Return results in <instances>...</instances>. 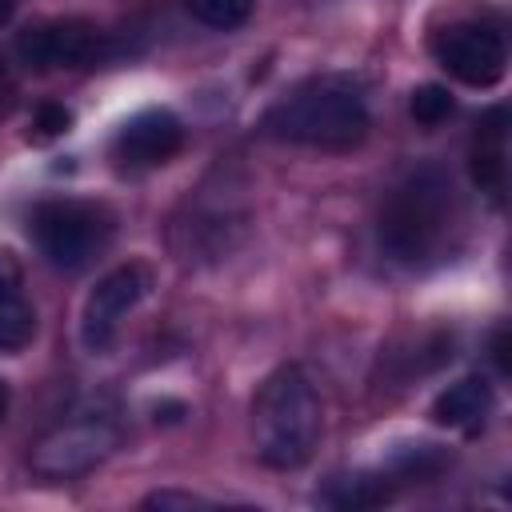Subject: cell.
Here are the masks:
<instances>
[{
  "instance_id": "obj_14",
  "label": "cell",
  "mask_w": 512,
  "mask_h": 512,
  "mask_svg": "<svg viewBox=\"0 0 512 512\" xmlns=\"http://www.w3.org/2000/svg\"><path fill=\"white\" fill-rule=\"evenodd\" d=\"M184 4L200 24H208L216 32H232V28L248 24V16H252V0H184Z\"/></svg>"
},
{
  "instance_id": "obj_18",
  "label": "cell",
  "mask_w": 512,
  "mask_h": 512,
  "mask_svg": "<svg viewBox=\"0 0 512 512\" xmlns=\"http://www.w3.org/2000/svg\"><path fill=\"white\" fill-rule=\"evenodd\" d=\"M16 92V80H12V68L0 60V104H8V96Z\"/></svg>"
},
{
  "instance_id": "obj_1",
  "label": "cell",
  "mask_w": 512,
  "mask_h": 512,
  "mask_svg": "<svg viewBox=\"0 0 512 512\" xmlns=\"http://www.w3.org/2000/svg\"><path fill=\"white\" fill-rule=\"evenodd\" d=\"M464 232V208L440 164L412 168L380 208V252L412 272L444 264Z\"/></svg>"
},
{
  "instance_id": "obj_9",
  "label": "cell",
  "mask_w": 512,
  "mask_h": 512,
  "mask_svg": "<svg viewBox=\"0 0 512 512\" xmlns=\"http://www.w3.org/2000/svg\"><path fill=\"white\" fill-rule=\"evenodd\" d=\"M180 148H184L180 116L172 108H140L116 128L108 144V160L120 172H148V168L168 164Z\"/></svg>"
},
{
  "instance_id": "obj_19",
  "label": "cell",
  "mask_w": 512,
  "mask_h": 512,
  "mask_svg": "<svg viewBox=\"0 0 512 512\" xmlns=\"http://www.w3.org/2000/svg\"><path fill=\"white\" fill-rule=\"evenodd\" d=\"M492 356H496V368H500V372H508V364H504V328H496V344H492Z\"/></svg>"
},
{
  "instance_id": "obj_15",
  "label": "cell",
  "mask_w": 512,
  "mask_h": 512,
  "mask_svg": "<svg viewBox=\"0 0 512 512\" xmlns=\"http://www.w3.org/2000/svg\"><path fill=\"white\" fill-rule=\"evenodd\" d=\"M408 112H412L416 124L436 128V124H444L456 112V100H452V92L444 84H420L412 92V100H408Z\"/></svg>"
},
{
  "instance_id": "obj_3",
  "label": "cell",
  "mask_w": 512,
  "mask_h": 512,
  "mask_svg": "<svg viewBox=\"0 0 512 512\" xmlns=\"http://www.w3.org/2000/svg\"><path fill=\"white\" fill-rule=\"evenodd\" d=\"M324 436V400L316 380L300 364H280L264 376L252 400V448L256 460L292 472L304 468Z\"/></svg>"
},
{
  "instance_id": "obj_2",
  "label": "cell",
  "mask_w": 512,
  "mask_h": 512,
  "mask_svg": "<svg viewBox=\"0 0 512 512\" xmlns=\"http://www.w3.org/2000/svg\"><path fill=\"white\" fill-rule=\"evenodd\" d=\"M368 96L360 80L344 72H324L304 84H296L288 96H280L264 116L260 132L280 144L320 148V152H348L368 136Z\"/></svg>"
},
{
  "instance_id": "obj_17",
  "label": "cell",
  "mask_w": 512,
  "mask_h": 512,
  "mask_svg": "<svg viewBox=\"0 0 512 512\" xmlns=\"http://www.w3.org/2000/svg\"><path fill=\"white\" fill-rule=\"evenodd\" d=\"M212 500H204V496H196V492H152V496H144V508H208Z\"/></svg>"
},
{
  "instance_id": "obj_4",
  "label": "cell",
  "mask_w": 512,
  "mask_h": 512,
  "mask_svg": "<svg viewBox=\"0 0 512 512\" xmlns=\"http://www.w3.org/2000/svg\"><path fill=\"white\" fill-rule=\"evenodd\" d=\"M28 236L60 272H84L116 236V216L100 200L48 196L28 212Z\"/></svg>"
},
{
  "instance_id": "obj_8",
  "label": "cell",
  "mask_w": 512,
  "mask_h": 512,
  "mask_svg": "<svg viewBox=\"0 0 512 512\" xmlns=\"http://www.w3.org/2000/svg\"><path fill=\"white\" fill-rule=\"evenodd\" d=\"M152 284H156V276H152V268L144 260H128V264L104 272L96 280V288L88 292V300H84V312H80V344L88 352H108L116 344L120 324L152 292Z\"/></svg>"
},
{
  "instance_id": "obj_20",
  "label": "cell",
  "mask_w": 512,
  "mask_h": 512,
  "mask_svg": "<svg viewBox=\"0 0 512 512\" xmlns=\"http://www.w3.org/2000/svg\"><path fill=\"white\" fill-rule=\"evenodd\" d=\"M8 404H12V388H8V380L0 376V424H4V416H8Z\"/></svg>"
},
{
  "instance_id": "obj_7",
  "label": "cell",
  "mask_w": 512,
  "mask_h": 512,
  "mask_svg": "<svg viewBox=\"0 0 512 512\" xmlns=\"http://www.w3.org/2000/svg\"><path fill=\"white\" fill-rule=\"evenodd\" d=\"M432 56L436 64L468 84V88H492L508 72V44L504 32L488 20H456L432 36Z\"/></svg>"
},
{
  "instance_id": "obj_12",
  "label": "cell",
  "mask_w": 512,
  "mask_h": 512,
  "mask_svg": "<svg viewBox=\"0 0 512 512\" xmlns=\"http://www.w3.org/2000/svg\"><path fill=\"white\" fill-rule=\"evenodd\" d=\"M492 384L484 376H464L456 384H448L436 400H432V420L440 428H452V432H464V436H476L488 416H492Z\"/></svg>"
},
{
  "instance_id": "obj_6",
  "label": "cell",
  "mask_w": 512,
  "mask_h": 512,
  "mask_svg": "<svg viewBox=\"0 0 512 512\" xmlns=\"http://www.w3.org/2000/svg\"><path fill=\"white\" fill-rule=\"evenodd\" d=\"M16 52L32 68H96V64H108L120 52V44L96 20L56 16V20L28 24L16 36Z\"/></svg>"
},
{
  "instance_id": "obj_5",
  "label": "cell",
  "mask_w": 512,
  "mask_h": 512,
  "mask_svg": "<svg viewBox=\"0 0 512 512\" xmlns=\"http://www.w3.org/2000/svg\"><path fill=\"white\" fill-rule=\"evenodd\" d=\"M120 444V424L108 412L80 408L52 424L28 452V464L44 480H72L104 464Z\"/></svg>"
},
{
  "instance_id": "obj_16",
  "label": "cell",
  "mask_w": 512,
  "mask_h": 512,
  "mask_svg": "<svg viewBox=\"0 0 512 512\" xmlns=\"http://www.w3.org/2000/svg\"><path fill=\"white\" fill-rule=\"evenodd\" d=\"M68 128H72V112H68L64 104H56V100H44V104H36V112H32L28 140H32V144H48V140H60Z\"/></svg>"
},
{
  "instance_id": "obj_21",
  "label": "cell",
  "mask_w": 512,
  "mask_h": 512,
  "mask_svg": "<svg viewBox=\"0 0 512 512\" xmlns=\"http://www.w3.org/2000/svg\"><path fill=\"white\" fill-rule=\"evenodd\" d=\"M12 12H16V0H0V24H8Z\"/></svg>"
},
{
  "instance_id": "obj_13",
  "label": "cell",
  "mask_w": 512,
  "mask_h": 512,
  "mask_svg": "<svg viewBox=\"0 0 512 512\" xmlns=\"http://www.w3.org/2000/svg\"><path fill=\"white\" fill-rule=\"evenodd\" d=\"M324 500L336 504V508H376V504L392 500V484H388V476L380 480V476H364V472H356V476H336V480L328 484Z\"/></svg>"
},
{
  "instance_id": "obj_11",
  "label": "cell",
  "mask_w": 512,
  "mask_h": 512,
  "mask_svg": "<svg viewBox=\"0 0 512 512\" xmlns=\"http://www.w3.org/2000/svg\"><path fill=\"white\" fill-rule=\"evenodd\" d=\"M36 336V308L24 292L20 260L0 248V352H20Z\"/></svg>"
},
{
  "instance_id": "obj_10",
  "label": "cell",
  "mask_w": 512,
  "mask_h": 512,
  "mask_svg": "<svg viewBox=\"0 0 512 512\" xmlns=\"http://www.w3.org/2000/svg\"><path fill=\"white\" fill-rule=\"evenodd\" d=\"M468 172L480 196L492 208H504V196H508V108L504 104L480 116L468 148Z\"/></svg>"
}]
</instances>
